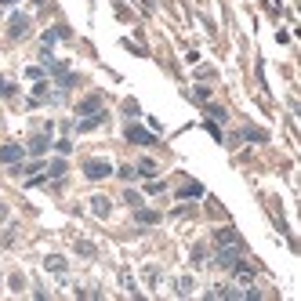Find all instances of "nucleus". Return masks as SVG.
Returning a JSON list of instances; mask_svg holds the SVG:
<instances>
[{"label":"nucleus","mask_w":301,"mask_h":301,"mask_svg":"<svg viewBox=\"0 0 301 301\" xmlns=\"http://www.w3.org/2000/svg\"><path fill=\"white\" fill-rule=\"evenodd\" d=\"M240 262H243V243H218V250H214V265L236 269Z\"/></svg>","instance_id":"f257e3e1"},{"label":"nucleus","mask_w":301,"mask_h":301,"mask_svg":"<svg viewBox=\"0 0 301 301\" xmlns=\"http://www.w3.org/2000/svg\"><path fill=\"white\" fill-rule=\"evenodd\" d=\"M123 138L135 142V145H156V135L145 131V127H138V123H127V127H123Z\"/></svg>","instance_id":"f03ea898"},{"label":"nucleus","mask_w":301,"mask_h":301,"mask_svg":"<svg viewBox=\"0 0 301 301\" xmlns=\"http://www.w3.org/2000/svg\"><path fill=\"white\" fill-rule=\"evenodd\" d=\"M83 175H88L91 182H102V178L113 175V163L109 160H88V163H83Z\"/></svg>","instance_id":"7ed1b4c3"},{"label":"nucleus","mask_w":301,"mask_h":301,"mask_svg":"<svg viewBox=\"0 0 301 301\" xmlns=\"http://www.w3.org/2000/svg\"><path fill=\"white\" fill-rule=\"evenodd\" d=\"M48 149H51V131H48V127H44V131H36V135L29 138L26 153H29V156H44Z\"/></svg>","instance_id":"20e7f679"},{"label":"nucleus","mask_w":301,"mask_h":301,"mask_svg":"<svg viewBox=\"0 0 301 301\" xmlns=\"http://www.w3.org/2000/svg\"><path fill=\"white\" fill-rule=\"evenodd\" d=\"M26 33H29V15L15 11V15L8 18V36H11V40H22Z\"/></svg>","instance_id":"39448f33"},{"label":"nucleus","mask_w":301,"mask_h":301,"mask_svg":"<svg viewBox=\"0 0 301 301\" xmlns=\"http://www.w3.org/2000/svg\"><path fill=\"white\" fill-rule=\"evenodd\" d=\"M22 156H26V145H15V142L0 145V163H18Z\"/></svg>","instance_id":"423d86ee"},{"label":"nucleus","mask_w":301,"mask_h":301,"mask_svg":"<svg viewBox=\"0 0 301 301\" xmlns=\"http://www.w3.org/2000/svg\"><path fill=\"white\" fill-rule=\"evenodd\" d=\"M88 203H91V214H95V218H109V210H113V207H109L105 196H91Z\"/></svg>","instance_id":"0eeeda50"},{"label":"nucleus","mask_w":301,"mask_h":301,"mask_svg":"<svg viewBox=\"0 0 301 301\" xmlns=\"http://www.w3.org/2000/svg\"><path fill=\"white\" fill-rule=\"evenodd\" d=\"M135 222H138V225H156V222H160V214L149 210V207H135Z\"/></svg>","instance_id":"6e6552de"},{"label":"nucleus","mask_w":301,"mask_h":301,"mask_svg":"<svg viewBox=\"0 0 301 301\" xmlns=\"http://www.w3.org/2000/svg\"><path fill=\"white\" fill-rule=\"evenodd\" d=\"M200 196H203V185L200 182H185L178 189V200H200Z\"/></svg>","instance_id":"1a4fd4ad"},{"label":"nucleus","mask_w":301,"mask_h":301,"mask_svg":"<svg viewBox=\"0 0 301 301\" xmlns=\"http://www.w3.org/2000/svg\"><path fill=\"white\" fill-rule=\"evenodd\" d=\"M102 120H105V113L98 109V113H91V116H83V120L76 123V131H95V127H98Z\"/></svg>","instance_id":"9d476101"},{"label":"nucleus","mask_w":301,"mask_h":301,"mask_svg":"<svg viewBox=\"0 0 301 301\" xmlns=\"http://www.w3.org/2000/svg\"><path fill=\"white\" fill-rule=\"evenodd\" d=\"M98 109H102V98H98V95H91V98L80 102V116H91V113H98Z\"/></svg>","instance_id":"9b49d317"},{"label":"nucleus","mask_w":301,"mask_h":301,"mask_svg":"<svg viewBox=\"0 0 301 301\" xmlns=\"http://www.w3.org/2000/svg\"><path fill=\"white\" fill-rule=\"evenodd\" d=\"M214 243H240V236H236V229H218L214 232Z\"/></svg>","instance_id":"f8f14e48"},{"label":"nucleus","mask_w":301,"mask_h":301,"mask_svg":"<svg viewBox=\"0 0 301 301\" xmlns=\"http://www.w3.org/2000/svg\"><path fill=\"white\" fill-rule=\"evenodd\" d=\"M135 170H138V178H149V175H156V163L145 156V160H138V167H135Z\"/></svg>","instance_id":"ddd939ff"},{"label":"nucleus","mask_w":301,"mask_h":301,"mask_svg":"<svg viewBox=\"0 0 301 301\" xmlns=\"http://www.w3.org/2000/svg\"><path fill=\"white\" fill-rule=\"evenodd\" d=\"M236 138H250V142H265V131H257V127H243Z\"/></svg>","instance_id":"4468645a"},{"label":"nucleus","mask_w":301,"mask_h":301,"mask_svg":"<svg viewBox=\"0 0 301 301\" xmlns=\"http://www.w3.org/2000/svg\"><path fill=\"white\" fill-rule=\"evenodd\" d=\"M207 116H210L214 123H225V120H229V113H225L222 105H207Z\"/></svg>","instance_id":"2eb2a0df"},{"label":"nucleus","mask_w":301,"mask_h":301,"mask_svg":"<svg viewBox=\"0 0 301 301\" xmlns=\"http://www.w3.org/2000/svg\"><path fill=\"white\" fill-rule=\"evenodd\" d=\"M48 269H51V272H66V257H62V254H51V257H48Z\"/></svg>","instance_id":"dca6fc26"},{"label":"nucleus","mask_w":301,"mask_h":301,"mask_svg":"<svg viewBox=\"0 0 301 301\" xmlns=\"http://www.w3.org/2000/svg\"><path fill=\"white\" fill-rule=\"evenodd\" d=\"M51 149L66 156V153H73V142H69V138H58V142H51Z\"/></svg>","instance_id":"f3484780"},{"label":"nucleus","mask_w":301,"mask_h":301,"mask_svg":"<svg viewBox=\"0 0 301 301\" xmlns=\"http://www.w3.org/2000/svg\"><path fill=\"white\" fill-rule=\"evenodd\" d=\"M192 287H196V283H192V276H182V280H178V294H182V297H185V294H192Z\"/></svg>","instance_id":"a211bd4d"},{"label":"nucleus","mask_w":301,"mask_h":301,"mask_svg":"<svg viewBox=\"0 0 301 301\" xmlns=\"http://www.w3.org/2000/svg\"><path fill=\"white\" fill-rule=\"evenodd\" d=\"M62 175H66V160H55L51 170H48V178H62Z\"/></svg>","instance_id":"6ab92c4d"},{"label":"nucleus","mask_w":301,"mask_h":301,"mask_svg":"<svg viewBox=\"0 0 301 301\" xmlns=\"http://www.w3.org/2000/svg\"><path fill=\"white\" fill-rule=\"evenodd\" d=\"M11 95H15V83L0 76V98H11Z\"/></svg>","instance_id":"aec40b11"},{"label":"nucleus","mask_w":301,"mask_h":301,"mask_svg":"<svg viewBox=\"0 0 301 301\" xmlns=\"http://www.w3.org/2000/svg\"><path fill=\"white\" fill-rule=\"evenodd\" d=\"M44 73H48L44 66H29V69H26V76H29V80H44Z\"/></svg>","instance_id":"412c9836"},{"label":"nucleus","mask_w":301,"mask_h":301,"mask_svg":"<svg viewBox=\"0 0 301 301\" xmlns=\"http://www.w3.org/2000/svg\"><path fill=\"white\" fill-rule=\"evenodd\" d=\"M76 250H80V254H88V257H95V243H88V240H80Z\"/></svg>","instance_id":"4be33fe9"},{"label":"nucleus","mask_w":301,"mask_h":301,"mask_svg":"<svg viewBox=\"0 0 301 301\" xmlns=\"http://www.w3.org/2000/svg\"><path fill=\"white\" fill-rule=\"evenodd\" d=\"M123 203H131V207H142V196L131 189V192H123Z\"/></svg>","instance_id":"5701e85b"},{"label":"nucleus","mask_w":301,"mask_h":301,"mask_svg":"<svg viewBox=\"0 0 301 301\" xmlns=\"http://www.w3.org/2000/svg\"><path fill=\"white\" fill-rule=\"evenodd\" d=\"M192 98H196V102H207V98H210V88H192Z\"/></svg>","instance_id":"b1692460"},{"label":"nucleus","mask_w":301,"mask_h":301,"mask_svg":"<svg viewBox=\"0 0 301 301\" xmlns=\"http://www.w3.org/2000/svg\"><path fill=\"white\" fill-rule=\"evenodd\" d=\"M120 178L131 182V178H138V170H135V167H120Z\"/></svg>","instance_id":"393cba45"},{"label":"nucleus","mask_w":301,"mask_h":301,"mask_svg":"<svg viewBox=\"0 0 301 301\" xmlns=\"http://www.w3.org/2000/svg\"><path fill=\"white\" fill-rule=\"evenodd\" d=\"M8 283H11V290H22V287H26V280H22V272H15V276H11Z\"/></svg>","instance_id":"a878e982"},{"label":"nucleus","mask_w":301,"mask_h":301,"mask_svg":"<svg viewBox=\"0 0 301 301\" xmlns=\"http://www.w3.org/2000/svg\"><path fill=\"white\" fill-rule=\"evenodd\" d=\"M192 265H203V243L192 247Z\"/></svg>","instance_id":"bb28decb"},{"label":"nucleus","mask_w":301,"mask_h":301,"mask_svg":"<svg viewBox=\"0 0 301 301\" xmlns=\"http://www.w3.org/2000/svg\"><path fill=\"white\" fill-rule=\"evenodd\" d=\"M142 8H145V11H153V0H142Z\"/></svg>","instance_id":"cd10ccee"},{"label":"nucleus","mask_w":301,"mask_h":301,"mask_svg":"<svg viewBox=\"0 0 301 301\" xmlns=\"http://www.w3.org/2000/svg\"><path fill=\"white\" fill-rule=\"evenodd\" d=\"M4 214H8V207H4V203H0V218H4Z\"/></svg>","instance_id":"c85d7f7f"},{"label":"nucleus","mask_w":301,"mask_h":301,"mask_svg":"<svg viewBox=\"0 0 301 301\" xmlns=\"http://www.w3.org/2000/svg\"><path fill=\"white\" fill-rule=\"evenodd\" d=\"M0 4H15V0H0Z\"/></svg>","instance_id":"c756f323"}]
</instances>
